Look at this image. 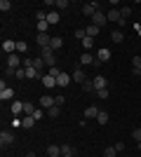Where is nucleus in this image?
<instances>
[{"label": "nucleus", "instance_id": "nucleus-7", "mask_svg": "<svg viewBox=\"0 0 141 157\" xmlns=\"http://www.w3.org/2000/svg\"><path fill=\"white\" fill-rule=\"evenodd\" d=\"M106 21H108V17H106V12H101V10H99V12H96V14L92 17V24H94V26H99V28L104 26Z\"/></svg>", "mask_w": 141, "mask_h": 157}, {"label": "nucleus", "instance_id": "nucleus-4", "mask_svg": "<svg viewBox=\"0 0 141 157\" xmlns=\"http://www.w3.org/2000/svg\"><path fill=\"white\" fill-rule=\"evenodd\" d=\"M96 12H99V5H96V2H85V5H82V14H85V17H94Z\"/></svg>", "mask_w": 141, "mask_h": 157}, {"label": "nucleus", "instance_id": "nucleus-10", "mask_svg": "<svg viewBox=\"0 0 141 157\" xmlns=\"http://www.w3.org/2000/svg\"><path fill=\"white\" fill-rule=\"evenodd\" d=\"M35 42H38L40 47H49L52 38H49V33H38V38H35Z\"/></svg>", "mask_w": 141, "mask_h": 157}, {"label": "nucleus", "instance_id": "nucleus-23", "mask_svg": "<svg viewBox=\"0 0 141 157\" xmlns=\"http://www.w3.org/2000/svg\"><path fill=\"white\" fill-rule=\"evenodd\" d=\"M19 113H24V103H21V101H14L12 103V115H19Z\"/></svg>", "mask_w": 141, "mask_h": 157}, {"label": "nucleus", "instance_id": "nucleus-41", "mask_svg": "<svg viewBox=\"0 0 141 157\" xmlns=\"http://www.w3.org/2000/svg\"><path fill=\"white\" fill-rule=\"evenodd\" d=\"M113 148H115V150H118V152H122V150H125V143H122V141H118V143H115Z\"/></svg>", "mask_w": 141, "mask_h": 157}, {"label": "nucleus", "instance_id": "nucleus-3", "mask_svg": "<svg viewBox=\"0 0 141 157\" xmlns=\"http://www.w3.org/2000/svg\"><path fill=\"white\" fill-rule=\"evenodd\" d=\"M94 59H96V63H106V61L111 59V49H106V47H99V52L94 54Z\"/></svg>", "mask_w": 141, "mask_h": 157}, {"label": "nucleus", "instance_id": "nucleus-51", "mask_svg": "<svg viewBox=\"0 0 141 157\" xmlns=\"http://www.w3.org/2000/svg\"><path fill=\"white\" fill-rule=\"evenodd\" d=\"M120 157H125V155H120Z\"/></svg>", "mask_w": 141, "mask_h": 157}, {"label": "nucleus", "instance_id": "nucleus-15", "mask_svg": "<svg viewBox=\"0 0 141 157\" xmlns=\"http://www.w3.org/2000/svg\"><path fill=\"white\" fill-rule=\"evenodd\" d=\"M14 96V89L12 87H5V89H0V101H10Z\"/></svg>", "mask_w": 141, "mask_h": 157}, {"label": "nucleus", "instance_id": "nucleus-25", "mask_svg": "<svg viewBox=\"0 0 141 157\" xmlns=\"http://www.w3.org/2000/svg\"><path fill=\"white\" fill-rule=\"evenodd\" d=\"M96 35H99V26H87V38H96Z\"/></svg>", "mask_w": 141, "mask_h": 157}, {"label": "nucleus", "instance_id": "nucleus-6", "mask_svg": "<svg viewBox=\"0 0 141 157\" xmlns=\"http://www.w3.org/2000/svg\"><path fill=\"white\" fill-rule=\"evenodd\" d=\"M2 52H5L7 56H10V54H14V52H17V42L5 38V40H2Z\"/></svg>", "mask_w": 141, "mask_h": 157}, {"label": "nucleus", "instance_id": "nucleus-31", "mask_svg": "<svg viewBox=\"0 0 141 157\" xmlns=\"http://www.w3.org/2000/svg\"><path fill=\"white\" fill-rule=\"evenodd\" d=\"M75 38H78V40L82 42V40L87 38V28H78V31H75Z\"/></svg>", "mask_w": 141, "mask_h": 157}, {"label": "nucleus", "instance_id": "nucleus-42", "mask_svg": "<svg viewBox=\"0 0 141 157\" xmlns=\"http://www.w3.org/2000/svg\"><path fill=\"white\" fill-rule=\"evenodd\" d=\"M96 94H99V98H108V89H99Z\"/></svg>", "mask_w": 141, "mask_h": 157}, {"label": "nucleus", "instance_id": "nucleus-29", "mask_svg": "<svg viewBox=\"0 0 141 157\" xmlns=\"http://www.w3.org/2000/svg\"><path fill=\"white\" fill-rule=\"evenodd\" d=\"M47 115H49V117H59V115H61V108H59V105H54V108L47 110Z\"/></svg>", "mask_w": 141, "mask_h": 157}, {"label": "nucleus", "instance_id": "nucleus-32", "mask_svg": "<svg viewBox=\"0 0 141 157\" xmlns=\"http://www.w3.org/2000/svg\"><path fill=\"white\" fill-rule=\"evenodd\" d=\"M26 49H28V45L21 40V42H17V54H26Z\"/></svg>", "mask_w": 141, "mask_h": 157}, {"label": "nucleus", "instance_id": "nucleus-44", "mask_svg": "<svg viewBox=\"0 0 141 157\" xmlns=\"http://www.w3.org/2000/svg\"><path fill=\"white\" fill-rule=\"evenodd\" d=\"M54 101H57V105H59V108H61V105H64V101H66V98H64V96H61V94H59V96L54 98Z\"/></svg>", "mask_w": 141, "mask_h": 157}, {"label": "nucleus", "instance_id": "nucleus-39", "mask_svg": "<svg viewBox=\"0 0 141 157\" xmlns=\"http://www.w3.org/2000/svg\"><path fill=\"white\" fill-rule=\"evenodd\" d=\"M82 92H94V82H82Z\"/></svg>", "mask_w": 141, "mask_h": 157}, {"label": "nucleus", "instance_id": "nucleus-26", "mask_svg": "<svg viewBox=\"0 0 141 157\" xmlns=\"http://www.w3.org/2000/svg\"><path fill=\"white\" fill-rule=\"evenodd\" d=\"M111 38H113V42H122L125 35H122V31H113V33H111Z\"/></svg>", "mask_w": 141, "mask_h": 157}, {"label": "nucleus", "instance_id": "nucleus-12", "mask_svg": "<svg viewBox=\"0 0 141 157\" xmlns=\"http://www.w3.org/2000/svg\"><path fill=\"white\" fill-rule=\"evenodd\" d=\"M57 105V101H54L52 96H42L40 98V108H45V110H49V108H54Z\"/></svg>", "mask_w": 141, "mask_h": 157}, {"label": "nucleus", "instance_id": "nucleus-40", "mask_svg": "<svg viewBox=\"0 0 141 157\" xmlns=\"http://www.w3.org/2000/svg\"><path fill=\"white\" fill-rule=\"evenodd\" d=\"M14 78H17V80H24V78H26V68H19V71H17V75H14Z\"/></svg>", "mask_w": 141, "mask_h": 157}, {"label": "nucleus", "instance_id": "nucleus-24", "mask_svg": "<svg viewBox=\"0 0 141 157\" xmlns=\"http://www.w3.org/2000/svg\"><path fill=\"white\" fill-rule=\"evenodd\" d=\"M96 120H99V124H108V120H111V117H108V113H106V110H99Z\"/></svg>", "mask_w": 141, "mask_h": 157}, {"label": "nucleus", "instance_id": "nucleus-35", "mask_svg": "<svg viewBox=\"0 0 141 157\" xmlns=\"http://www.w3.org/2000/svg\"><path fill=\"white\" fill-rule=\"evenodd\" d=\"M120 14H122V19L132 17V7H120Z\"/></svg>", "mask_w": 141, "mask_h": 157}, {"label": "nucleus", "instance_id": "nucleus-21", "mask_svg": "<svg viewBox=\"0 0 141 157\" xmlns=\"http://www.w3.org/2000/svg\"><path fill=\"white\" fill-rule=\"evenodd\" d=\"M47 157H61V148L59 145H49L47 148Z\"/></svg>", "mask_w": 141, "mask_h": 157}, {"label": "nucleus", "instance_id": "nucleus-16", "mask_svg": "<svg viewBox=\"0 0 141 157\" xmlns=\"http://www.w3.org/2000/svg\"><path fill=\"white\" fill-rule=\"evenodd\" d=\"M42 85L45 87H57V78H54V75H49V73H47V75H42Z\"/></svg>", "mask_w": 141, "mask_h": 157}, {"label": "nucleus", "instance_id": "nucleus-22", "mask_svg": "<svg viewBox=\"0 0 141 157\" xmlns=\"http://www.w3.org/2000/svg\"><path fill=\"white\" fill-rule=\"evenodd\" d=\"M49 47H52V52H57V49H61V47H64V40H61V38H52Z\"/></svg>", "mask_w": 141, "mask_h": 157}, {"label": "nucleus", "instance_id": "nucleus-19", "mask_svg": "<svg viewBox=\"0 0 141 157\" xmlns=\"http://www.w3.org/2000/svg\"><path fill=\"white\" fill-rule=\"evenodd\" d=\"M21 124H24V129H31V127L35 124V117H33V115H24V120H21Z\"/></svg>", "mask_w": 141, "mask_h": 157}, {"label": "nucleus", "instance_id": "nucleus-9", "mask_svg": "<svg viewBox=\"0 0 141 157\" xmlns=\"http://www.w3.org/2000/svg\"><path fill=\"white\" fill-rule=\"evenodd\" d=\"M12 141H14V134H12V131H0V145H2V148L10 145Z\"/></svg>", "mask_w": 141, "mask_h": 157}, {"label": "nucleus", "instance_id": "nucleus-14", "mask_svg": "<svg viewBox=\"0 0 141 157\" xmlns=\"http://www.w3.org/2000/svg\"><path fill=\"white\" fill-rule=\"evenodd\" d=\"M47 24H49V26H57V24H59V12H57V10L47 12Z\"/></svg>", "mask_w": 141, "mask_h": 157}, {"label": "nucleus", "instance_id": "nucleus-43", "mask_svg": "<svg viewBox=\"0 0 141 157\" xmlns=\"http://www.w3.org/2000/svg\"><path fill=\"white\" fill-rule=\"evenodd\" d=\"M132 63H134V68H141V56H134V59H132Z\"/></svg>", "mask_w": 141, "mask_h": 157}, {"label": "nucleus", "instance_id": "nucleus-50", "mask_svg": "<svg viewBox=\"0 0 141 157\" xmlns=\"http://www.w3.org/2000/svg\"><path fill=\"white\" fill-rule=\"evenodd\" d=\"M139 7H141V2H139Z\"/></svg>", "mask_w": 141, "mask_h": 157}, {"label": "nucleus", "instance_id": "nucleus-34", "mask_svg": "<svg viewBox=\"0 0 141 157\" xmlns=\"http://www.w3.org/2000/svg\"><path fill=\"white\" fill-rule=\"evenodd\" d=\"M47 28H49L47 21H38V33H47Z\"/></svg>", "mask_w": 141, "mask_h": 157}, {"label": "nucleus", "instance_id": "nucleus-46", "mask_svg": "<svg viewBox=\"0 0 141 157\" xmlns=\"http://www.w3.org/2000/svg\"><path fill=\"white\" fill-rule=\"evenodd\" d=\"M59 73H61V71H59V68H57V66H54V68H49V75H54V78H57Z\"/></svg>", "mask_w": 141, "mask_h": 157}, {"label": "nucleus", "instance_id": "nucleus-30", "mask_svg": "<svg viewBox=\"0 0 141 157\" xmlns=\"http://www.w3.org/2000/svg\"><path fill=\"white\" fill-rule=\"evenodd\" d=\"M59 148H61V155H73V145L64 143V145H59Z\"/></svg>", "mask_w": 141, "mask_h": 157}, {"label": "nucleus", "instance_id": "nucleus-37", "mask_svg": "<svg viewBox=\"0 0 141 157\" xmlns=\"http://www.w3.org/2000/svg\"><path fill=\"white\" fill-rule=\"evenodd\" d=\"M10 7H12V2H10V0H0V10H2V12H7Z\"/></svg>", "mask_w": 141, "mask_h": 157}, {"label": "nucleus", "instance_id": "nucleus-38", "mask_svg": "<svg viewBox=\"0 0 141 157\" xmlns=\"http://www.w3.org/2000/svg\"><path fill=\"white\" fill-rule=\"evenodd\" d=\"M68 5H71L68 0H57V5H54V7H59V10H66Z\"/></svg>", "mask_w": 141, "mask_h": 157}, {"label": "nucleus", "instance_id": "nucleus-13", "mask_svg": "<svg viewBox=\"0 0 141 157\" xmlns=\"http://www.w3.org/2000/svg\"><path fill=\"white\" fill-rule=\"evenodd\" d=\"M96 115H99V108H96V105H87V108H85V117L87 120H96Z\"/></svg>", "mask_w": 141, "mask_h": 157}, {"label": "nucleus", "instance_id": "nucleus-17", "mask_svg": "<svg viewBox=\"0 0 141 157\" xmlns=\"http://www.w3.org/2000/svg\"><path fill=\"white\" fill-rule=\"evenodd\" d=\"M80 63H82V66H92V63H96V59H94L89 52H85V54L80 56Z\"/></svg>", "mask_w": 141, "mask_h": 157}, {"label": "nucleus", "instance_id": "nucleus-27", "mask_svg": "<svg viewBox=\"0 0 141 157\" xmlns=\"http://www.w3.org/2000/svg\"><path fill=\"white\" fill-rule=\"evenodd\" d=\"M104 157H118V150H115L113 145H108L106 150H104Z\"/></svg>", "mask_w": 141, "mask_h": 157}, {"label": "nucleus", "instance_id": "nucleus-33", "mask_svg": "<svg viewBox=\"0 0 141 157\" xmlns=\"http://www.w3.org/2000/svg\"><path fill=\"white\" fill-rule=\"evenodd\" d=\"M80 45L85 47V49H92V47H94V38H85V40L80 42Z\"/></svg>", "mask_w": 141, "mask_h": 157}, {"label": "nucleus", "instance_id": "nucleus-28", "mask_svg": "<svg viewBox=\"0 0 141 157\" xmlns=\"http://www.w3.org/2000/svg\"><path fill=\"white\" fill-rule=\"evenodd\" d=\"M42 66H45V61H42V56H38V59H33V68H35V71H40V73H42Z\"/></svg>", "mask_w": 141, "mask_h": 157}, {"label": "nucleus", "instance_id": "nucleus-47", "mask_svg": "<svg viewBox=\"0 0 141 157\" xmlns=\"http://www.w3.org/2000/svg\"><path fill=\"white\" fill-rule=\"evenodd\" d=\"M26 157H38V155H35V152H26Z\"/></svg>", "mask_w": 141, "mask_h": 157}, {"label": "nucleus", "instance_id": "nucleus-36", "mask_svg": "<svg viewBox=\"0 0 141 157\" xmlns=\"http://www.w3.org/2000/svg\"><path fill=\"white\" fill-rule=\"evenodd\" d=\"M132 138H134L136 143H139V141H141V127H136V129L132 131Z\"/></svg>", "mask_w": 141, "mask_h": 157}, {"label": "nucleus", "instance_id": "nucleus-18", "mask_svg": "<svg viewBox=\"0 0 141 157\" xmlns=\"http://www.w3.org/2000/svg\"><path fill=\"white\" fill-rule=\"evenodd\" d=\"M71 78H73V82H85V73H82L80 66H78V68L73 71V75H71Z\"/></svg>", "mask_w": 141, "mask_h": 157}, {"label": "nucleus", "instance_id": "nucleus-49", "mask_svg": "<svg viewBox=\"0 0 141 157\" xmlns=\"http://www.w3.org/2000/svg\"><path fill=\"white\" fill-rule=\"evenodd\" d=\"M61 157H73V155H61Z\"/></svg>", "mask_w": 141, "mask_h": 157}, {"label": "nucleus", "instance_id": "nucleus-11", "mask_svg": "<svg viewBox=\"0 0 141 157\" xmlns=\"http://www.w3.org/2000/svg\"><path fill=\"white\" fill-rule=\"evenodd\" d=\"M106 17H108V21H120V19H122V14H120V10H118V7H111V10L106 12Z\"/></svg>", "mask_w": 141, "mask_h": 157}, {"label": "nucleus", "instance_id": "nucleus-45", "mask_svg": "<svg viewBox=\"0 0 141 157\" xmlns=\"http://www.w3.org/2000/svg\"><path fill=\"white\" fill-rule=\"evenodd\" d=\"M33 117H35V120H42V108H38V110L33 113Z\"/></svg>", "mask_w": 141, "mask_h": 157}, {"label": "nucleus", "instance_id": "nucleus-8", "mask_svg": "<svg viewBox=\"0 0 141 157\" xmlns=\"http://www.w3.org/2000/svg\"><path fill=\"white\" fill-rule=\"evenodd\" d=\"M92 82H94V89H96V92H99V89H108V80L104 78V75H96Z\"/></svg>", "mask_w": 141, "mask_h": 157}, {"label": "nucleus", "instance_id": "nucleus-1", "mask_svg": "<svg viewBox=\"0 0 141 157\" xmlns=\"http://www.w3.org/2000/svg\"><path fill=\"white\" fill-rule=\"evenodd\" d=\"M40 56H42V61H45V66H49V68L57 66V56H54L52 47H40Z\"/></svg>", "mask_w": 141, "mask_h": 157}, {"label": "nucleus", "instance_id": "nucleus-2", "mask_svg": "<svg viewBox=\"0 0 141 157\" xmlns=\"http://www.w3.org/2000/svg\"><path fill=\"white\" fill-rule=\"evenodd\" d=\"M21 61H24V59H21V54H17V52L10 54V56H7V68H14V71H19V68H21Z\"/></svg>", "mask_w": 141, "mask_h": 157}, {"label": "nucleus", "instance_id": "nucleus-20", "mask_svg": "<svg viewBox=\"0 0 141 157\" xmlns=\"http://www.w3.org/2000/svg\"><path fill=\"white\" fill-rule=\"evenodd\" d=\"M35 110H38V108H35V103H31V101H24V115H33Z\"/></svg>", "mask_w": 141, "mask_h": 157}, {"label": "nucleus", "instance_id": "nucleus-48", "mask_svg": "<svg viewBox=\"0 0 141 157\" xmlns=\"http://www.w3.org/2000/svg\"><path fill=\"white\" fill-rule=\"evenodd\" d=\"M136 145H139V150H141V141H139V143H136Z\"/></svg>", "mask_w": 141, "mask_h": 157}, {"label": "nucleus", "instance_id": "nucleus-5", "mask_svg": "<svg viewBox=\"0 0 141 157\" xmlns=\"http://www.w3.org/2000/svg\"><path fill=\"white\" fill-rule=\"evenodd\" d=\"M71 82H73V78H71L68 73H64V71H61L59 75H57V87H68Z\"/></svg>", "mask_w": 141, "mask_h": 157}]
</instances>
